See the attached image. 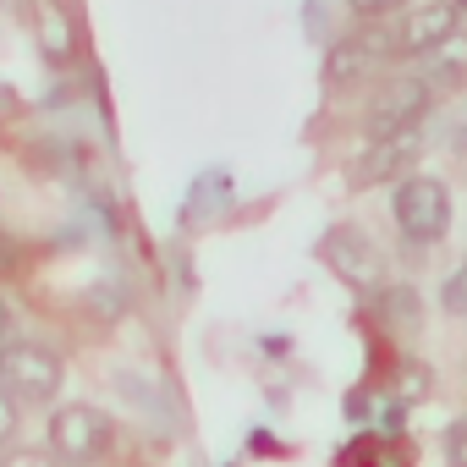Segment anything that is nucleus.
<instances>
[{
	"instance_id": "1",
	"label": "nucleus",
	"mask_w": 467,
	"mask_h": 467,
	"mask_svg": "<svg viewBox=\"0 0 467 467\" xmlns=\"http://www.w3.org/2000/svg\"><path fill=\"white\" fill-rule=\"evenodd\" d=\"M110 445H116V429H110V418H105L99 407H88V401H72V407H61V412L50 418V451H56L67 467H88V462L110 456Z\"/></svg>"
},
{
	"instance_id": "20",
	"label": "nucleus",
	"mask_w": 467,
	"mask_h": 467,
	"mask_svg": "<svg viewBox=\"0 0 467 467\" xmlns=\"http://www.w3.org/2000/svg\"><path fill=\"white\" fill-rule=\"evenodd\" d=\"M451 6H456V12H467V0H451Z\"/></svg>"
},
{
	"instance_id": "12",
	"label": "nucleus",
	"mask_w": 467,
	"mask_h": 467,
	"mask_svg": "<svg viewBox=\"0 0 467 467\" xmlns=\"http://www.w3.org/2000/svg\"><path fill=\"white\" fill-rule=\"evenodd\" d=\"M429 396V368L423 363H401V401H423Z\"/></svg>"
},
{
	"instance_id": "6",
	"label": "nucleus",
	"mask_w": 467,
	"mask_h": 467,
	"mask_svg": "<svg viewBox=\"0 0 467 467\" xmlns=\"http://www.w3.org/2000/svg\"><path fill=\"white\" fill-rule=\"evenodd\" d=\"M451 34H462V12L451 6V0H429V6H418V12L401 17L396 50H401V56H423V50H434V45L451 39Z\"/></svg>"
},
{
	"instance_id": "7",
	"label": "nucleus",
	"mask_w": 467,
	"mask_h": 467,
	"mask_svg": "<svg viewBox=\"0 0 467 467\" xmlns=\"http://www.w3.org/2000/svg\"><path fill=\"white\" fill-rule=\"evenodd\" d=\"M423 61V83L434 88H445V83H456V78H467V34H451V39H440L434 50H423L418 56Z\"/></svg>"
},
{
	"instance_id": "8",
	"label": "nucleus",
	"mask_w": 467,
	"mask_h": 467,
	"mask_svg": "<svg viewBox=\"0 0 467 467\" xmlns=\"http://www.w3.org/2000/svg\"><path fill=\"white\" fill-rule=\"evenodd\" d=\"M325 254L336 259V270H341L347 281H358V286L374 281V248L358 237V231H336V237L325 243Z\"/></svg>"
},
{
	"instance_id": "11",
	"label": "nucleus",
	"mask_w": 467,
	"mask_h": 467,
	"mask_svg": "<svg viewBox=\"0 0 467 467\" xmlns=\"http://www.w3.org/2000/svg\"><path fill=\"white\" fill-rule=\"evenodd\" d=\"M39 45H45L50 61H67V56H72V23H67L61 6H45V12H39Z\"/></svg>"
},
{
	"instance_id": "17",
	"label": "nucleus",
	"mask_w": 467,
	"mask_h": 467,
	"mask_svg": "<svg viewBox=\"0 0 467 467\" xmlns=\"http://www.w3.org/2000/svg\"><path fill=\"white\" fill-rule=\"evenodd\" d=\"M12 341H17V319H12V303L0 297V352H6Z\"/></svg>"
},
{
	"instance_id": "3",
	"label": "nucleus",
	"mask_w": 467,
	"mask_h": 467,
	"mask_svg": "<svg viewBox=\"0 0 467 467\" xmlns=\"http://www.w3.org/2000/svg\"><path fill=\"white\" fill-rule=\"evenodd\" d=\"M0 390L12 401H50L61 390V358L45 341H12L0 352Z\"/></svg>"
},
{
	"instance_id": "19",
	"label": "nucleus",
	"mask_w": 467,
	"mask_h": 467,
	"mask_svg": "<svg viewBox=\"0 0 467 467\" xmlns=\"http://www.w3.org/2000/svg\"><path fill=\"white\" fill-rule=\"evenodd\" d=\"M0 105H12V88H6V83H0Z\"/></svg>"
},
{
	"instance_id": "15",
	"label": "nucleus",
	"mask_w": 467,
	"mask_h": 467,
	"mask_svg": "<svg viewBox=\"0 0 467 467\" xmlns=\"http://www.w3.org/2000/svg\"><path fill=\"white\" fill-rule=\"evenodd\" d=\"M17 434V401L6 396V390H0V445H6Z\"/></svg>"
},
{
	"instance_id": "10",
	"label": "nucleus",
	"mask_w": 467,
	"mask_h": 467,
	"mask_svg": "<svg viewBox=\"0 0 467 467\" xmlns=\"http://www.w3.org/2000/svg\"><path fill=\"white\" fill-rule=\"evenodd\" d=\"M374 303H379V319H385V325L418 330V292H412V286H385Z\"/></svg>"
},
{
	"instance_id": "4",
	"label": "nucleus",
	"mask_w": 467,
	"mask_h": 467,
	"mask_svg": "<svg viewBox=\"0 0 467 467\" xmlns=\"http://www.w3.org/2000/svg\"><path fill=\"white\" fill-rule=\"evenodd\" d=\"M423 110H429V83H423V78H396V83H385V88L374 94V105H368V138L407 132V127L423 121Z\"/></svg>"
},
{
	"instance_id": "5",
	"label": "nucleus",
	"mask_w": 467,
	"mask_h": 467,
	"mask_svg": "<svg viewBox=\"0 0 467 467\" xmlns=\"http://www.w3.org/2000/svg\"><path fill=\"white\" fill-rule=\"evenodd\" d=\"M418 149H423L418 127H407V132H390V138H368V154L352 165V182H358V187L390 182V176H401V171L418 160Z\"/></svg>"
},
{
	"instance_id": "18",
	"label": "nucleus",
	"mask_w": 467,
	"mask_h": 467,
	"mask_svg": "<svg viewBox=\"0 0 467 467\" xmlns=\"http://www.w3.org/2000/svg\"><path fill=\"white\" fill-rule=\"evenodd\" d=\"M401 0H352V12L358 17H385V12H396Z\"/></svg>"
},
{
	"instance_id": "2",
	"label": "nucleus",
	"mask_w": 467,
	"mask_h": 467,
	"mask_svg": "<svg viewBox=\"0 0 467 467\" xmlns=\"http://www.w3.org/2000/svg\"><path fill=\"white\" fill-rule=\"evenodd\" d=\"M390 209H396V225H401L407 243H440L451 231V192L434 176H407L396 187Z\"/></svg>"
},
{
	"instance_id": "14",
	"label": "nucleus",
	"mask_w": 467,
	"mask_h": 467,
	"mask_svg": "<svg viewBox=\"0 0 467 467\" xmlns=\"http://www.w3.org/2000/svg\"><path fill=\"white\" fill-rule=\"evenodd\" d=\"M445 462H451V467H467V423H456V429L445 434Z\"/></svg>"
},
{
	"instance_id": "16",
	"label": "nucleus",
	"mask_w": 467,
	"mask_h": 467,
	"mask_svg": "<svg viewBox=\"0 0 467 467\" xmlns=\"http://www.w3.org/2000/svg\"><path fill=\"white\" fill-rule=\"evenodd\" d=\"M0 467H50V456L45 451H6V456H0Z\"/></svg>"
},
{
	"instance_id": "9",
	"label": "nucleus",
	"mask_w": 467,
	"mask_h": 467,
	"mask_svg": "<svg viewBox=\"0 0 467 467\" xmlns=\"http://www.w3.org/2000/svg\"><path fill=\"white\" fill-rule=\"evenodd\" d=\"M368 67H374V50L363 45V34H358V39H341V45H330L325 83H330V88H347V83H358Z\"/></svg>"
},
{
	"instance_id": "13",
	"label": "nucleus",
	"mask_w": 467,
	"mask_h": 467,
	"mask_svg": "<svg viewBox=\"0 0 467 467\" xmlns=\"http://www.w3.org/2000/svg\"><path fill=\"white\" fill-rule=\"evenodd\" d=\"M440 303L451 308V314H467V259H462V270L445 281V292H440Z\"/></svg>"
}]
</instances>
